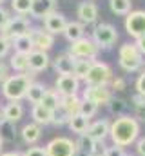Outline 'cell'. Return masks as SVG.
I'll return each mask as SVG.
<instances>
[{
    "mask_svg": "<svg viewBox=\"0 0 145 156\" xmlns=\"http://www.w3.org/2000/svg\"><path fill=\"white\" fill-rule=\"evenodd\" d=\"M138 134H140V123H138L136 118L122 115V116H118L111 123L109 136H111V140H112L114 145L127 147L133 142H136Z\"/></svg>",
    "mask_w": 145,
    "mask_h": 156,
    "instance_id": "6da1fadb",
    "label": "cell"
},
{
    "mask_svg": "<svg viewBox=\"0 0 145 156\" xmlns=\"http://www.w3.org/2000/svg\"><path fill=\"white\" fill-rule=\"evenodd\" d=\"M33 73H18V75H9L2 82V94L9 100V102H20L22 98H26L29 85L35 82Z\"/></svg>",
    "mask_w": 145,
    "mask_h": 156,
    "instance_id": "7a4b0ae2",
    "label": "cell"
},
{
    "mask_svg": "<svg viewBox=\"0 0 145 156\" xmlns=\"http://www.w3.org/2000/svg\"><path fill=\"white\" fill-rule=\"evenodd\" d=\"M143 55L138 51L136 44H123L118 51V62H120V67L127 73H134L138 69H142V64H143Z\"/></svg>",
    "mask_w": 145,
    "mask_h": 156,
    "instance_id": "3957f363",
    "label": "cell"
},
{
    "mask_svg": "<svg viewBox=\"0 0 145 156\" xmlns=\"http://www.w3.org/2000/svg\"><path fill=\"white\" fill-rule=\"evenodd\" d=\"M29 31H31V22H29V18H26V16L18 15V16H11L9 24L0 31V35H2V37H5L9 42H13V40L18 38V37L27 35Z\"/></svg>",
    "mask_w": 145,
    "mask_h": 156,
    "instance_id": "277c9868",
    "label": "cell"
},
{
    "mask_svg": "<svg viewBox=\"0 0 145 156\" xmlns=\"http://www.w3.org/2000/svg\"><path fill=\"white\" fill-rule=\"evenodd\" d=\"M112 80V71L107 64L104 62H93L87 76H85V83L87 85H100L105 87L109 82Z\"/></svg>",
    "mask_w": 145,
    "mask_h": 156,
    "instance_id": "5b68a950",
    "label": "cell"
},
{
    "mask_svg": "<svg viewBox=\"0 0 145 156\" xmlns=\"http://www.w3.org/2000/svg\"><path fill=\"white\" fill-rule=\"evenodd\" d=\"M98 51H100V47L94 44V40L87 38V37L72 42L71 47H69V55L71 56H74V58H87V60H94L98 56Z\"/></svg>",
    "mask_w": 145,
    "mask_h": 156,
    "instance_id": "8992f818",
    "label": "cell"
},
{
    "mask_svg": "<svg viewBox=\"0 0 145 156\" xmlns=\"http://www.w3.org/2000/svg\"><path fill=\"white\" fill-rule=\"evenodd\" d=\"M45 153H47V156H74L76 154V142H72L71 138H65V136L53 138L45 145Z\"/></svg>",
    "mask_w": 145,
    "mask_h": 156,
    "instance_id": "52a82bcc",
    "label": "cell"
},
{
    "mask_svg": "<svg viewBox=\"0 0 145 156\" xmlns=\"http://www.w3.org/2000/svg\"><path fill=\"white\" fill-rule=\"evenodd\" d=\"M93 40L98 47H112L118 40V31L111 24H98L93 29Z\"/></svg>",
    "mask_w": 145,
    "mask_h": 156,
    "instance_id": "ba28073f",
    "label": "cell"
},
{
    "mask_svg": "<svg viewBox=\"0 0 145 156\" xmlns=\"http://www.w3.org/2000/svg\"><path fill=\"white\" fill-rule=\"evenodd\" d=\"M125 31L133 38H142L145 37V11H131L125 16Z\"/></svg>",
    "mask_w": 145,
    "mask_h": 156,
    "instance_id": "9c48e42d",
    "label": "cell"
},
{
    "mask_svg": "<svg viewBox=\"0 0 145 156\" xmlns=\"http://www.w3.org/2000/svg\"><path fill=\"white\" fill-rule=\"evenodd\" d=\"M112 94L107 87H100V85H87L83 89V100H89L93 104H96L98 107L100 105H109Z\"/></svg>",
    "mask_w": 145,
    "mask_h": 156,
    "instance_id": "30bf717a",
    "label": "cell"
},
{
    "mask_svg": "<svg viewBox=\"0 0 145 156\" xmlns=\"http://www.w3.org/2000/svg\"><path fill=\"white\" fill-rule=\"evenodd\" d=\"M56 93L60 96H69V94H76L78 87H80V80L74 75H58L56 82H55Z\"/></svg>",
    "mask_w": 145,
    "mask_h": 156,
    "instance_id": "8fae6325",
    "label": "cell"
},
{
    "mask_svg": "<svg viewBox=\"0 0 145 156\" xmlns=\"http://www.w3.org/2000/svg\"><path fill=\"white\" fill-rule=\"evenodd\" d=\"M29 37H31V40H33L35 49H40V51H49V49L55 45V35H51V33L45 31V29L31 27Z\"/></svg>",
    "mask_w": 145,
    "mask_h": 156,
    "instance_id": "7c38bea8",
    "label": "cell"
},
{
    "mask_svg": "<svg viewBox=\"0 0 145 156\" xmlns=\"http://www.w3.org/2000/svg\"><path fill=\"white\" fill-rule=\"evenodd\" d=\"M29 71L31 73H40V71H45L51 64V58L47 55V51H40V49H33L29 55Z\"/></svg>",
    "mask_w": 145,
    "mask_h": 156,
    "instance_id": "4fadbf2b",
    "label": "cell"
},
{
    "mask_svg": "<svg viewBox=\"0 0 145 156\" xmlns=\"http://www.w3.org/2000/svg\"><path fill=\"white\" fill-rule=\"evenodd\" d=\"M65 26H67V20H65V16H64L62 13H58V11H53L51 15H47V16L44 18V27H45V31H49L51 35L64 33Z\"/></svg>",
    "mask_w": 145,
    "mask_h": 156,
    "instance_id": "5bb4252c",
    "label": "cell"
},
{
    "mask_svg": "<svg viewBox=\"0 0 145 156\" xmlns=\"http://www.w3.org/2000/svg\"><path fill=\"white\" fill-rule=\"evenodd\" d=\"M76 15H78L82 24H94L96 18H98V7H96L94 2L85 0V2H80V5L76 9Z\"/></svg>",
    "mask_w": 145,
    "mask_h": 156,
    "instance_id": "9a60e30c",
    "label": "cell"
},
{
    "mask_svg": "<svg viewBox=\"0 0 145 156\" xmlns=\"http://www.w3.org/2000/svg\"><path fill=\"white\" fill-rule=\"evenodd\" d=\"M109 131H111V122L109 120H96L94 123H89L85 134L89 138H93L94 142H104L109 136Z\"/></svg>",
    "mask_w": 145,
    "mask_h": 156,
    "instance_id": "2e32d148",
    "label": "cell"
},
{
    "mask_svg": "<svg viewBox=\"0 0 145 156\" xmlns=\"http://www.w3.org/2000/svg\"><path fill=\"white\" fill-rule=\"evenodd\" d=\"M56 7V0H33L31 2V16L44 20L47 15H51Z\"/></svg>",
    "mask_w": 145,
    "mask_h": 156,
    "instance_id": "e0dca14e",
    "label": "cell"
},
{
    "mask_svg": "<svg viewBox=\"0 0 145 156\" xmlns=\"http://www.w3.org/2000/svg\"><path fill=\"white\" fill-rule=\"evenodd\" d=\"M74 62L76 58L71 56L69 53L67 55H58L55 60H53V67L58 75H72V69H74Z\"/></svg>",
    "mask_w": 145,
    "mask_h": 156,
    "instance_id": "ac0fdd59",
    "label": "cell"
},
{
    "mask_svg": "<svg viewBox=\"0 0 145 156\" xmlns=\"http://www.w3.org/2000/svg\"><path fill=\"white\" fill-rule=\"evenodd\" d=\"M31 116H33V122L38 123V125H49V123H53L55 113L51 109L44 107L42 104H36V105H33V109H31Z\"/></svg>",
    "mask_w": 145,
    "mask_h": 156,
    "instance_id": "d6986e66",
    "label": "cell"
},
{
    "mask_svg": "<svg viewBox=\"0 0 145 156\" xmlns=\"http://www.w3.org/2000/svg\"><path fill=\"white\" fill-rule=\"evenodd\" d=\"M20 134H22V140H24L26 144L33 145V144H36V142L40 140V136H42V125H38L35 122L26 123V125L22 127Z\"/></svg>",
    "mask_w": 145,
    "mask_h": 156,
    "instance_id": "ffe728a7",
    "label": "cell"
},
{
    "mask_svg": "<svg viewBox=\"0 0 145 156\" xmlns=\"http://www.w3.org/2000/svg\"><path fill=\"white\" fill-rule=\"evenodd\" d=\"M22 116H24V105L20 102H7L5 107L2 109V118H5L9 122L16 123L18 120H22Z\"/></svg>",
    "mask_w": 145,
    "mask_h": 156,
    "instance_id": "44dd1931",
    "label": "cell"
},
{
    "mask_svg": "<svg viewBox=\"0 0 145 156\" xmlns=\"http://www.w3.org/2000/svg\"><path fill=\"white\" fill-rule=\"evenodd\" d=\"M96 144L98 142H94L87 134H80V140L76 142V153L83 156H94L96 154Z\"/></svg>",
    "mask_w": 145,
    "mask_h": 156,
    "instance_id": "7402d4cb",
    "label": "cell"
},
{
    "mask_svg": "<svg viewBox=\"0 0 145 156\" xmlns=\"http://www.w3.org/2000/svg\"><path fill=\"white\" fill-rule=\"evenodd\" d=\"M80 98L76 96V94H69V96H62L60 98V107L69 115V116H74V115H78V111H80Z\"/></svg>",
    "mask_w": 145,
    "mask_h": 156,
    "instance_id": "603a6c76",
    "label": "cell"
},
{
    "mask_svg": "<svg viewBox=\"0 0 145 156\" xmlns=\"http://www.w3.org/2000/svg\"><path fill=\"white\" fill-rule=\"evenodd\" d=\"M83 33H85V27L82 22H67L65 29H64V35L69 42H76V40L83 38Z\"/></svg>",
    "mask_w": 145,
    "mask_h": 156,
    "instance_id": "cb8c5ba5",
    "label": "cell"
},
{
    "mask_svg": "<svg viewBox=\"0 0 145 156\" xmlns=\"http://www.w3.org/2000/svg\"><path fill=\"white\" fill-rule=\"evenodd\" d=\"M9 66H11L13 71L27 73V71H29V58H27V55H24V53H15V55H11V58H9Z\"/></svg>",
    "mask_w": 145,
    "mask_h": 156,
    "instance_id": "d4e9b609",
    "label": "cell"
},
{
    "mask_svg": "<svg viewBox=\"0 0 145 156\" xmlns=\"http://www.w3.org/2000/svg\"><path fill=\"white\" fill-rule=\"evenodd\" d=\"M0 138L4 142H13L16 138V123L5 118H0Z\"/></svg>",
    "mask_w": 145,
    "mask_h": 156,
    "instance_id": "484cf974",
    "label": "cell"
},
{
    "mask_svg": "<svg viewBox=\"0 0 145 156\" xmlns=\"http://www.w3.org/2000/svg\"><path fill=\"white\" fill-rule=\"evenodd\" d=\"M45 91H47V87H45L44 83H40V82H33V83L29 85V91H27L26 98H27L33 105H36V104H40V102H42V98H44Z\"/></svg>",
    "mask_w": 145,
    "mask_h": 156,
    "instance_id": "4316f807",
    "label": "cell"
},
{
    "mask_svg": "<svg viewBox=\"0 0 145 156\" xmlns=\"http://www.w3.org/2000/svg\"><path fill=\"white\" fill-rule=\"evenodd\" d=\"M11 47H15V53H24V55H29V53L35 49L33 40H31V37H29V33L24 35V37L15 38L13 42H11Z\"/></svg>",
    "mask_w": 145,
    "mask_h": 156,
    "instance_id": "83f0119b",
    "label": "cell"
},
{
    "mask_svg": "<svg viewBox=\"0 0 145 156\" xmlns=\"http://www.w3.org/2000/svg\"><path fill=\"white\" fill-rule=\"evenodd\" d=\"M67 125H69V129H71L72 133H76V134H85V133H87V127H89V120L83 118L78 113V115H74V116L69 118Z\"/></svg>",
    "mask_w": 145,
    "mask_h": 156,
    "instance_id": "f1b7e54d",
    "label": "cell"
},
{
    "mask_svg": "<svg viewBox=\"0 0 145 156\" xmlns=\"http://www.w3.org/2000/svg\"><path fill=\"white\" fill-rule=\"evenodd\" d=\"M60 98H62V96H60V94H58L55 89H47L40 104H42L44 107H47V109H51V111L55 113V111L60 107Z\"/></svg>",
    "mask_w": 145,
    "mask_h": 156,
    "instance_id": "f546056e",
    "label": "cell"
},
{
    "mask_svg": "<svg viewBox=\"0 0 145 156\" xmlns=\"http://www.w3.org/2000/svg\"><path fill=\"white\" fill-rule=\"evenodd\" d=\"M94 60H87V58H76L74 62V69H72V75L78 78V80H85L91 66H93Z\"/></svg>",
    "mask_w": 145,
    "mask_h": 156,
    "instance_id": "4dcf8cb0",
    "label": "cell"
},
{
    "mask_svg": "<svg viewBox=\"0 0 145 156\" xmlns=\"http://www.w3.org/2000/svg\"><path fill=\"white\" fill-rule=\"evenodd\" d=\"M131 0H109V7L114 15H129L131 13Z\"/></svg>",
    "mask_w": 145,
    "mask_h": 156,
    "instance_id": "1f68e13d",
    "label": "cell"
},
{
    "mask_svg": "<svg viewBox=\"0 0 145 156\" xmlns=\"http://www.w3.org/2000/svg\"><path fill=\"white\" fill-rule=\"evenodd\" d=\"M31 2L33 0H11V9L16 13V15H29L31 13Z\"/></svg>",
    "mask_w": 145,
    "mask_h": 156,
    "instance_id": "d6a6232c",
    "label": "cell"
},
{
    "mask_svg": "<svg viewBox=\"0 0 145 156\" xmlns=\"http://www.w3.org/2000/svg\"><path fill=\"white\" fill-rule=\"evenodd\" d=\"M96 111H98V105H96V104H93V102L82 98V102H80V111H78L82 116L89 120V118H93L94 115H96Z\"/></svg>",
    "mask_w": 145,
    "mask_h": 156,
    "instance_id": "836d02e7",
    "label": "cell"
},
{
    "mask_svg": "<svg viewBox=\"0 0 145 156\" xmlns=\"http://www.w3.org/2000/svg\"><path fill=\"white\" fill-rule=\"evenodd\" d=\"M133 104H134V109H136V118L140 122H145V96L136 93L133 96Z\"/></svg>",
    "mask_w": 145,
    "mask_h": 156,
    "instance_id": "e575fe53",
    "label": "cell"
},
{
    "mask_svg": "<svg viewBox=\"0 0 145 156\" xmlns=\"http://www.w3.org/2000/svg\"><path fill=\"white\" fill-rule=\"evenodd\" d=\"M109 109H111L114 115H120V116H122V113L127 109V104H125L122 98H111V102H109Z\"/></svg>",
    "mask_w": 145,
    "mask_h": 156,
    "instance_id": "d590c367",
    "label": "cell"
},
{
    "mask_svg": "<svg viewBox=\"0 0 145 156\" xmlns=\"http://www.w3.org/2000/svg\"><path fill=\"white\" fill-rule=\"evenodd\" d=\"M69 118H71V116H69V115H67L62 107H58V109L55 111L53 123H55V125H64V123H67V122H69Z\"/></svg>",
    "mask_w": 145,
    "mask_h": 156,
    "instance_id": "8d00e7d4",
    "label": "cell"
},
{
    "mask_svg": "<svg viewBox=\"0 0 145 156\" xmlns=\"http://www.w3.org/2000/svg\"><path fill=\"white\" fill-rule=\"evenodd\" d=\"M104 156H127L125 149L120 147V145H112V147H107L104 151Z\"/></svg>",
    "mask_w": 145,
    "mask_h": 156,
    "instance_id": "74e56055",
    "label": "cell"
},
{
    "mask_svg": "<svg viewBox=\"0 0 145 156\" xmlns=\"http://www.w3.org/2000/svg\"><path fill=\"white\" fill-rule=\"evenodd\" d=\"M9 49H11V42L5 38V37H2V35H0V58L7 56Z\"/></svg>",
    "mask_w": 145,
    "mask_h": 156,
    "instance_id": "f35d334b",
    "label": "cell"
},
{
    "mask_svg": "<svg viewBox=\"0 0 145 156\" xmlns=\"http://www.w3.org/2000/svg\"><path fill=\"white\" fill-rule=\"evenodd\" d=\"M9 20H11V15H9V11L7 9H4L2 5H0V31L9 24Z\"/></svg>",
    "mask_w": 145,
    "mask_h": 156,
    "instance_id": "ab89813d",
    "label": "cell"
},
{
    "mask_svg": "<svg viewBox=\"0 0 145 156\" xmlns=\"http://www.w3.org/2000/svg\"><path fill=\"white\" fill-rule=\"evenodd\" d=\"M22 156H47L45 147H29Z\"/></svg>",
    "mask_w": 145,
    "mask_h": 156,
    "instance_id": "60d3db41",
    "label": "cell"
},
{
    "mask_svg": "<svg viewBox=\"0 0 145 156\" xmlns=\"http://www.w3.org/2000/svg\"><path fill=\"white\" fill-rule=\"evenodd\" d=\"M136 91H138V94L145 96V73H142L136 80Z\"/></svg>",
    "mask_w": 145,
    "mask_h": 156,
    "instance_id": "b9f144b4",
    "label": "cell"
},
{
    "mask_svg": "<svg viewBox=\"0 0 145 156\" xmlns=\"http://www.w3.org/2000/svg\"><path fill=\"white\" fill-rule=\"evenodd\" d=\"M136 153L140 156H145V136H142V138L136 142Z\"/></svg>",
    "mask_w": 145,
    "mask_h": 156,
    "instance_id": "7bdbcfd3",
    "label": "cell"
},
{
    "mask_svg": "<svg viewBox=\"0 0 145 156\" xmlns=\"http://www.w3.org/2000/svg\"><path fill=\"white\" fill-rule=\"evenodd\" d=\"M7 76H9V69H7V66L0 60V82H4Z\"/></svg>",
    "mask_w": 145,
    "mask_h": 156,
    "instance_id": "ee69618b",
    "label": "cell"
},
{
    "mask_svg": "<svg viewBox=\"0 0 145 156\" xmlns=\"http://www.w3.org/2000/svg\"><path fill=\"white\" fill-rule=\"evenodd\" d=\"M112 89H116V91H123V89H125V82H123L122 78L112 80Z\"/></svg>",
    "mask_w": 145,
    "mask_h": 156,
    "instance_id": "f6af8a7d",
    "label": "cell"
},
{
    "mask_svg": "<svg viewBox=\"0 0 145 156\" xmlns=\"http://www.w3.org/2000/svg\"><path fill=\"white\" fill-rule=\"evenodd\" d=\"M136 47H138V51H140L142 55H145V37L136 40Z\"/></svg>",
    "mask_w": 145,
    "mask_h": 156,
    "instance_id": "bcb514c9",
    "label": "cell"
},
{
    "mask_svg": "<svg viewBox=\"0 0 145 156\" xmlns=\"http://www.w3.org/2000/svg\"><path fill=\"white\" fill-rule=\"evenodd\" d=\"M0 156H22L20 153H16V151H9V153H2Z\"/></svg>",
    "mask_w": 145,
    "mask_h": 156,
    "instance_id": "7dc6e473",
    "label": "cell"
},
{
    "mask_svg": "<svg viewBox=\"0 0 145 156\" xmlns=\"http://www.w3.org/2000/svg\"><path fill=\"white\" fill-rule=\"evenodd\" d=\"M2 149H4V140L0 138V154H2Z\"/></svg>",
    "mask_w": 145,
    "mask_h": 156,
    "instance_id": "c3c4849f",
    "label": "cell"
},
{
    "mask_svg": "<svg viewBox=\"0 0 145 156\" xmlns=\"http://www.w3.org/2000/svg\"><path fill=\"white\" fill-rule=\"evenodd\" d=\"M142 73H145V60H143V64H142Z\"/></svg>",
    "mask_w": 145,
    "mask_h": 156,
    "instance_id": "681fc988",
    "label": "cell"
},
{
    "mask_svg": "<svg viewBox=\"0 0 145 156\" xmlns=\"http://www.w3.org/2000/svg\"><path fill=\"white\" fill-rule=\"evenodd\" d=\"M4 2H5V0H0V5H2V4H4Z\"/></svg>",
    "mask_w": 145,
    "mask_h": 156,
    "instance_id": "f907efd6",
    "label": "cell"
},
{
    "mask_svg": "<svg viewBox=\"0 0 145 156\" xmlns=\"http://www.w3.org/2000/svg\"><path fill=\"white\" fill-rule=\"evenodd\" d=\"M94 156H102V154H94Z\"/></svg>",
    "mask_w": 145,
    "mask_h": 156,
    "instance_id": "816d5d0a",
    "label": "cell"
},
{
    "mask_svg": "<svg viewBox=\"0 0 145 156\" xmlns=\"http://www.w3.org/2000/svg\"><path fill=\"white\" fill-rule=\"evenodd\" d=\"M0 113H2V111H0Z\"/></svg>",
    "mask_w": 145,
    "mask_h": 156,
    "instance_id": "f5cc1de1",
    "label": "cell"
},
{
    "mask_svg": "<svg viewBox=\"0 0 145 156\" xmlns=\"http://www.w3.org/2000/svg\"><path fill=\"white\" fill-rule=\"evenodd\" d=\"M127 156H129V154H127Z\"/></svg>",
    "mask_w": 145,
    "mask_h": 156,
    "instance_id": "db71d44e",
    "label": "cell"
}]
</instances>
